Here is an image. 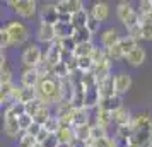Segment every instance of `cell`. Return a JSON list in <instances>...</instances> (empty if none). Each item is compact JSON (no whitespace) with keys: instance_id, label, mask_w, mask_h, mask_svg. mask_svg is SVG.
Instances as JSON below:
<instances>
[{"instance_id":"cell-9","label":"cell","mask_w":152,"mask_h":147,"mask_svg":"<svg viewBox=\"0 0 152 147\" xmlns=\"http://www.w3.org/2000/svg\"><path fill=\"white\" fill-rule=\"evenodd\" d=\"M86 89V96H84V108L86 110H94L99 103H101V92H99V84H92V86H87V87H84Z\"/></svg>"},{"instance_id":"cell-2","label":"cell","mask_w":152,"mask_h":147,"mask_svg":"<svg viewBox=\"0 0 152 147\" xmlns=\"http://www.w3.org/2000/svg\"><path fill=\"white\" fill-rule=\"evenodd\" d=\"M38 99L41 101L43 105L51 106V105H60V99H62V86L60 80L55 79L53 75L48 77H41L39 84H38Z\"/></svg>"},{"instance_id":"cell-1","label":"cell","mask_w":152,"mask_h":147,"mask_svg":"<svg viewBox=\"0 0 152 147\" xmlns=\"http://www.w3.org/2000/svg\"><path fill=\"white\" fill-rule=\"evenodd\" d=\"M132 142L138 147H152V118L149 113H138L132 120Z\"/></svg>"},{"instance_id":"cell-38","label":"cell","mask_w":152,"mask_h":147,"mask_svg":"<svg viewBox=\"0 0 152 147\" xmlns=\"http://www.w3.org/2000/svg\"><path fill=\"white\" fill-rule=\"evenodd\" d=\"M138 14H140V17L152 15V0H142L138 4Z\"/></svg>"},{"instance_id":"cell-15","label":"cell","mask_w":152,"mask_h":147,"mask_svg":"<svg viewBox=\"0 0 152 147\" xmlns=\"http://www.w3.org/2000/svg\"><path fill=\"white\" fill-rule=\"evenodd\" d=\"M41 75L38 69H24L21 72V86L22 87H38Z\"/></svg>"},{"instance_id":"cell-11","label":"cell","mask_w":152,"mask_h":147,"mask_svg":"<svg viewBox=\"0 0 152 147\" xmlns=\"http://www.w3.org/2000/svg\"><path fill=\"white\" fill-rule=\"evenodd\" d=\"M36 39H38V43H43V45H51V43H55L56 41L55 26L39 22V24H38V29H36Z\"/></svg>"},{"instance_id":"cell-26","label":"cell","mask_w":152,"mask_h":147,"mask_svg":"<svg viewBox=\"0 0 152 147\" xmlns=\"http://www.w3.org/2000/svg\"><path fill=\"white\" fill-rule=\"evenodd\" d=\"M99 84V92H101V99L103 98H110V96H115L116 91H115V77L111 75L103 82H97Z\"/></svg>"},{"instance_id":"cell-42","label":"cell","mask_w":152,"mask_h":147,"mask_svg":"<svg viewBox=\"0 0 152 147\" xmlns=\"http://www.w3.org/2000/svg\"><path fill=\"white\" fill-rule=\"evenodd\" d=\"M26 106V113H28L29 116H33L34 118V115L39 110H41V106H43V103L39 101V99H36V101H33V103H29V105H24Z\"/></svg>"},{"instance_id":"cell-47","label":"cell","mask_w":152,"mask_h":147,"mask_svg":"<svg viewBox=\"0 0 152 147\" xmlns=\"http://www.w3.org/2000/svg\"><path fill=\"white\" fill-rule=\"evenodd\" d=\"M41 130H43V127H41V125H38V123L34 121V123H33V125H31V127L28 128V132H26V133L33 135V137H38V133L41 132Z\"/></svg>"},{"instance_id":"cell-13","label":"cell","mask_w":152,"mask_h":147,"mask_svg":"<svg viewBox=\"0 0 152 147\" xmlns=\"http://www.w3.org/2000/svg\"><path fill=\"white\" fill-rule=\"evenodd\" d=\"M56 9L60 15H74L79 10H82V2L80 0H60L56 2Z\"/></svg>"},{"instance_id":"cell-16","label":"cell","mask_w":152,"mask_h":147,"mask_svg":"<svg viewBox=\"0 0 152 147\" xmlns=\"http://www.w3.org/2000/svg\"><path fill=\"white\" fill-rule=\"evenodd\" d=\"M130 87H132L130 74H126V72H120V74L115 75V91H116V94L123 96V94H126V92L130 91Z\"/></svg>"},{"instance_id":"cell-25","label":"cell","mask_w":152,"mask_h":147,"mask_svg":"<svg viewBox=\"0 0 152 147\" xmlns=\"http://www.w3.org/2000/svg\"><path fill=\"white\" fill-rule=\"evenodd\" d=\"M55 33H56V39H65V38H72L75 33V28L72 26V22H58L55 26Z\"/></svg>"},{"instance_id":"cell-21","label":"cell","mask_w":152,"mask_h":147,"mask_svg":"<svg viewBox=\"0 0 152 147\" xmlns=\"http://www.w3.org/2000/svg\"><path fill=\"white\" fill-rule=\"evenodd\" d=\"M145 56H147V55H145V50L138 45L137 48L132 50L130 53L125 56V60H126V63L132 65V67H140V65L145 62Z\"/></svg>"},{"instance_id":"cell-27","label":"cell","mask_w":152,"mask_h":147,"mask_svg":"<svg viewBox=\"0 0 152 147\" xmlns=\"http://www.w3.org/2000/svg\"><path fill=\"white\" fill-rule=\"evenodd\" d=\"M89 12L87 9H82L79 10L77 14L72 15V26L75 29H80V28H87V21H89Z\"/></svg>"},{"instance_id":"cell-39","label":"cell","mask_w":152,"mask_h":147,"mask_svg":"<svg viewBox=\"0 0 152 147\" xmlns=\"http://www.w3.org/2000/svg\"><path fill=\"white\" fill-rule=\"evenodd\" d=\"M92 147H116L115 144V139H110V137H103V139H97L91 142Z\"/></svg>"},{"instance_id":"cell-14","label":"cell","mask_w":152,"mask_h":147,"mask_svg":"<svg viewBox=\"0 0 152 147\" xmlns=\"http://www.w3.org/2000/svg\"><path fill=\"white\" fill-rule=\"evenodd\" d=\"M60 146H65V147H70L74 142H75V130H74V125H65L62 123L60 130L55 133Z\"/></svg>"},{"instance_id":"cell-3","label":"cell","mask_w":152,"mask_h":147,"mask_svg":"<svg viewBox=\"0 0 152 147\" xmlns=\"http://www.w3.org/2000/svg\"><path fill=\"white\" fill-rule=\"evenodd\" d=\"M116 15L118 19H120V22L123 24L126 29L133 28V26H137V24H140V14H138V10H135V9L130 5V2H118L116 5Z\"/></svg>"},{"instance_id":"cell-36","label":"cell","mask_w":152,"mask_h":147,"mask_svg":"<svg viewBox=\"0 0 152 147\" xmlns=\"http://www.w3.org/2000/svg\"><path fill=\"white\" fill-rule=\"evenodd\" d=\"M60 127H62V121H60V118L53 115V116H51V118L48 120V123L43 127V128H45V130H48V132L51 133V135H55V133L58 132V130H60Z\"/></svg>"},{"instance_id":"cell-40","label":"cell","mask_w":152,"mask_h":147,"mask_svg":"<svg viewBox=\"0 0 152 147\" xmlns=\"http://www.w3.org/2000/svg\"><path fill=\"white\" fill-rule=\"evenodd\" d=\"M34 123V118L33 116H29L28 113H24L22 116H19V125H21V130H22V133L24 132H28V128L31 125Z\"/></svg>"},{"instance_id":"cell-29","label":"cell","mask_w":152,"mask_h":147,"mask_svg":"<svg viewBox=\"0 0 152 147\" xmlns=\"http://www.w3.org/2000/svg\"><path fill=\"white\" fill-rule=\"evenodd\" d=\"M14 87L15 86L10 82V84H0V103H7L10 105L12 103V94H14Z\"/></svg>"},{"instance_id":"cell-23","label":"cell","mask_w":152,"mask_h":147,"mask_svg":"<svg viewBox=\"0 0 152 147\" xmlns=\"http://www.w3.org/2000/svg\"><path fill=\"white\" fill-rule=\"evenodd\" d=\"M72 123H74V127L91 125V115H89V110H86V108H77V110H74Z\"/></svg>"},{"instance_id":"cell-37","label":"cell","mask_w":152,"mask_h":147,"mask_svg":"<svg viewBox=\"0 0 152 147\" xmlns=\"http://www.w3.org/2000/svg\"><path fill=\"white\" fill-rule=\"evenodd\" d=\"M36 146H38V140L33 135H29V133L24 132L19 137V147H36Z\"/></svg>"},{"instance_id":"cell-28","label":"cell","mask_w":152,"mask_h":147,"mask_svg":"<svg viewBox=\"0 0 152 147\" xmlns=\"http://www.w3.org/2000/svg\"><path fill=\"white\" fill-rule=\"evenodd\" d=\"M140 28H142V38L145 41H152V15L140 17Z\"/></svg>"},{"instance_id":"cell-6","label":"cell","mask_w":152,"mask_h":147,"mask_svg":"<svg viewBox=\"0 0 152 147\" xmlns=\"http://www.w3.org/2000/svg\"><path fill=\"white\" fill-rule=\"evenodd\" d=\"M7 5H10L15 14L21 15L22 19H31L38 12V4L34 0H9Z\"/></svg>"},{"instance_id":"cell-35","label":"cell","mask_w":152,"mask_h":147,"mask_svg":"<svg viewBox=\"0 0 152 147\" xmlns=\"http://www.w3.org/2000/svg\"><path fill=\"white\" fill-rule=\"evenodd\" d=\"M120 46H121V50H123V53H125V56L130 53L132 50H135L138 46L137 45V41L133 39V38H130V36L126 34V36H121V39H120Z\"/></svg>"},{"instance_id":"cell-48","label":"cell","mask_w":152,"mask_h":147,"mask_svg":"<svg viewBox=\"0 0 152 147\" xmlns=\"http://www.w3.org/2000/svg\"><path fill=\"white\" fill-rule=\"evenodd\" d=\"M50 135H51V133L48 132V130H45V128H43L41 132L38 133V137H36V140H38V144H43V142H45V140L48 139Z\"/></svg>"},{"instance_id":"cell-8","label":"cell","mask_w":152,"mask_h":147,"mask_svg":"<svg viewBox=\"0 0 152 147\" xmlns=\"http://www.w3.org/2000/svg\"><path fill=\"white\" fill-rule=\"evenodd\" d=\"M38 99V89L36 87H22V86H15L14 94H12V103H22V105H29Z\"/></svg>"},{"instance_id":"cell-31","label":"cell","mask_w":152,"mask_h":147,"mask_svg":"<svg viewBox=\"0 0 152 147\" xmlns=\"http://www.w3.org/2000/svg\"><path fill=\"white\" fill-rule=\"evenodd\" d=\"M94 50H96V46L92 45V41H91V43H84V45H77L75 51H74V56H75V58H84V56H92V53H94Z\"/></svg>"},{"instance_id":"cell-45","label":"cell","mask_w":152,"mask_h":147,"mask_svg":"<svg viewBox=\"0 0 152 147\" xmlns=\"http://www.w3.org/2000/svg\"><path fill=\"white\" fill-rule=\"evenodd\" d=\"M99 26H101V22L97 21L96 17H94V15H92V14L89 12V21H87V29H89L91 33L94 34V33H96L97 29H99Z\"/></svg>"},{"instance_id":"cell-12","label":"cell","mask_w":152,"mask_h":147,"mask_svg":"<svg viewBox=\"0 0 152 147\" xmlns=\"http://www.w3.org/2000/svg\"><path fill=\"white\" fill-rule=\"evenodd\" d=\"M62 53H63V50H62V45H60V39H56L55 43L48 45V48L45 51V58H46V62L51 67H55V65H58L62 62Z\"/></svg>"},{"instance_id":"cell-18","label":"cell","mask_w":152,"mask_h":147,"mask_svg":"<svg viewBox=\"0 0 152 147\" xmlns=\"http://www.w3.org/2000/svg\"><path fill=\"white\" fill-rule=\"evenodd\" d=\"M121 39V36L118 34V31L115 28H108L106 31H103V34H101V45H103L104 50L111 48V46H115L118 45Z\"/></svg>"},{"instance_id":"cell-17","label":"cell","mask_w":152,"mask_h":147,"mask_svg":"<svg viewBox=\"0 0 152 147\" xmlns=\"http://www.w3.org/2000/svg\"><path fill=\"white\" fill-rule=\"evenodd\" d=\"M111 116H113V123L116 127H123V125H130L132 120H133V116H132V113L128 108H125V106H121V108H118L116 111L111 113Z\"/></svg>"},{"instance_id":"cell-19","label":"cell","mask_w":152,"mask_h":147,"mask_svg":"<svg viewBox=\"0 0 152 147\" xmlns=\"http://www.w3.org/2000/svg\"><path fill=\"white\" fill-rule=\"evenodd\" d=\"M110 5L106 2H94L92 4V9H91V14L96 17L99 22H106L110 19Z\"/></svg>"},{"instance_id":"cell-5","label":"cell","mask_w":152,"mask_h":147,"mask_svg":"<svg viewBox=\"0 0 152 147\" xmlns=\"http://www.w3.org/2000/svg\"><path fill=\"white\" fill-rule=\"evenodd\" d=\"M9 31V36H10V45L12 46H19V45H24V43L29 39V29L26 28V24L21 21H10L5 26Z\"/></svg>"},{"instance_id":"cell-50","label":"cell","mask_w":152,"mask_h":147,"mask_svg":"<svg viewBox=\"0 0 152 147\" xmlns=\"http://www.w3.org/2000/svg\"><path fill=\"white\" fill-rule=\"evenodd\" d=\"M36 147H41V144H38V146H36Z\"/></svg>"},{"instance_id":"cell-41","label":"cell","mask_w":152,"mask_h":147,"mask_svg":"<svg viewBox=\"0 0 152 147\" xmlns=\"http://www.w3.org/2000/svg\"><path fill=\"white\" fill-rule=\"evenodd\" d=\"M0 45H2V51L9 46H12L10 45V36H9V31L7 28L4 26V28H0Z\"/></svg>"},{"instance_id":"cell-33","label":"cell","mask_w":152,"mask_h":147,"mask_svg":"<svg viewBox=\"0 0 152 147\" xmlns=\"http://www.w3.org/2000/svg\"><path fill=\"white\" fill-rule=\"evenodd\" d=\"M106 56H108V60H110L111 63L123 60V58H125V53H123V50H121V46H120V43L106 50Z\"/></svg>"},{"instance_id":"cell-30","label":"cell","mask_w":152,"mask_h":147,"mask_svg":"<svg viewBox=\"0 0 152 147\" xmlns=\"http://www.w3.org/2000/svg\"><path fill=\"white\" fill-rule=\"evenodd\" d=\"M74 41L77 45H84V43H91L92 41V33H91L87 28H80V29H75V33H74Z\"/></svg>"},{"instance_id":"cell-7","label":"cell","mask_w":152,"mask_h":147,"mask_svg":"<svg viewBox=\"0 0 152 147\" xmlns=\"http://www.w3.org/2000/svg\"><path fill=\"white\" fill-rule=\"evenodd\" d=\"M4 130L7 133V137H10V139H17V137L22 135L21 125H19V116L9 106L4 111Z\"/></svg>"},{"instance_id":"cell-20","label":"cell","mask_w":152,"mask_h":147,"mask_svg":"<svg viewBox=\"0 0 152 147\" xmlns=\"http://www.w3.org/2000/svg\"><path fill=\"white\" fill-rule=\"evenodd\" d=\"M121 106H123V99H121V96H120V94H115V96H110V98H103L97 108L113 113V111H116L118 108H121Z\"/></svg>"},{"instance_id":"cell-34","label":"cell","mask_w":152,"mask_h":147,"mask_svg":"<svg viewBox=\"0 0 152 147\" xmlns=\"http://www.w3.org/2000/svg\"><path fill=\"white\" fill-rule=\"evenodd\" d=\"M51 75L55 79H58V80H63V79L70 77V70H69V67H67V63L60 62L58 65H55L53 70H51Z\"/></svg>"},{"instance_id":"cell-49","label":"cell","mask_w":152,"mask_h":147,"mask_svg":"<svg viewBox=\"0 0 152 147\" xmlns=\"http://www.w3.org/2000/svg\"><path fill=\"white\" fill-rule=\"evenodd\" d=\"M128 147H138V146H137V144H133V142H132V144H130Z\"/></svg>"},{"instance_id":"cell-32","label":"cell","mask_w":152,"mask_h":147,"mask_svg":"<svg viewBox=\"0 0 152 147\" xmlns=\"http://www.w3.org/2000/svg\"><path fill=\"white\" fill-rule=\"evenodd\" d=\"M53 115H51V110H50V106H46V105H43L41 106V110L34 115V121L38 123V125H41V127H45L46 123H48V120L51 118Z\"/></svg>"},{"instance_id":"cell-22","label":"cell","mask_w":152,"mask_h":147,"mask_svg":"<svg viewBox=\"0 0 152 147\" xmlns=\"http://www.w3.org/2000/svg\"><path fill=\"white\" fill-rule=\"evenodd\" d=\"M12 82V67L7 62V58L2 51V58H0V84H10Z\"/></svg>"},{"instance_id":"cell-4","label":"cell","mask_w":152,"mask_h":147,"mask_svg":"<svg viewBox=\"0 0 152 147\" xmlns=\"http://www.w3.org/2000/svg\"><path fill=\"white\" fill-rule=\"evenodd\" d=\"M43 55H45V53L41 51V48H39L38 43L28 45L21 53V62H22V65H24V69H38L39 63H41V60H43Z\"/></svg>"},{"instance_id":"cell-44","label":"cell","mask_w":152,"mask_h":147,"mask_svg":"<svg viewBox=\"0 0 152 147\" xmlns=\"http://www.w3.org/2000/svg\"><path fill=\"white\" fill-rule=\"evenodd\" d=\"M126 33H128V36L133 38L135 41L144 39V38H142V28H140V24H137V26H133V28H130V29H126Z\"/></svg>"},{"instance_id":"cell-46","label":"cell","mask_w":152,"mask_h":147,"mask_svg":"<svg viewBox=\"0 0 152 147\" xmlns=\"http://www.w3.org/2000/svg\"><path fill=\"white\" fill-rule=\"evenodd\" d=\"M41 147H60V142L56 139V135H50L48 139L41 144Z\"/></svg>"},{"instance_id":"cell-10","label":"cell","mask_w":152,"mask_h":147,"mask_svg":"<svg viewBox=\"0 0 152 147\" xmlns=\"http://www.w3.org/2000/svg\"><path fill=\"white\" fill-rule=\"evenodd\" d=\"M39 21L43 24H51V26H56L60 22V12L56 9V4L43 5L41 10H39Z\"/></svg>"},{"instance_id":"cell-24","label":"cell","mask_w":152,"mask_h":147,"mask_svg":"<svg viewBox=\"0 0 152 147\" xmlns=\"http://www.w3.org/2000/svg\"><path fill=\"white\" fill-rule=\"evenodd\" d=\"M94 123H96V125H99L101 128H104V130H108V128H110V125L113 123V116H111L110 111L97 108V110H96V116H94Z\"/></svg>"},{"instance_id":"cell-43","label":"cell","mask_w":152,"mask_h":147,"mask_svg":"<svg viewBox=\"0 0 152 147\" xmlns=\"http://www.w3.org/2000/svg\"><path fill=\"white\" fill-rule=\"evenodd\" d=\"M103 137H108V130L101 128V127L96 125V123H92V140L103 139Z\"/></svg>"}]
</instances>
